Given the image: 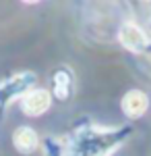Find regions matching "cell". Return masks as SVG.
Masks as SVG:
<instances>
[{
  "mask_svg": "<svg viewBox=\"0 0 151 156\" xmlns=\"http://www.w3.org/2000/svg\"><path fill=\"white\" fill-rule=\"evenodd\" d=\"M12 144H15V148L21 154H31V152L37 150V146H39V137H37L35 129L23 125V127L15 129V133H12Z\"/></svg>",
  "mask_w": 151,
  "mask_h": 156,
  "instance_id": "5",
  "label": "cell"
},
{
  "mask_svg": "<svg viewBox=\"0 0 151 156\" xmlns=\"http://www.w3.org/2000/svg\"><path fill=\"white\" fill-rule=\"evenodd\" d=\"M52 104V96L48 90H42V87H35L31 92H27L23 98H21V106H23V112L29 115V117H39L44 115Z\"/></svg>",
  "mask_w": 151,
  "mask_h": 156,
  "instance_id": "3",
  "label": "cell"
},
{
  "mask_svg": "<svg viewBox=\"0 0 151 156\" xmlns=\"http://www.w3.org/2000/svg\"><path fill=\"white\" fill-rule=\"evenodd\" d=\"M72 92V73L69 69H58L54 73V94L58 100H66Z\"/></svg>",
  "mask_w": 151,
  "mask_h": 156,
  "instance_id": "6",
  "label": "cell"
},
{
  "mask_svg": "<svg viewBox=\"0 0 151 156\" xmlns=\"http://www.w3.org/2000/svg\"><path fill=\"white\" fill-rule=\"evenodd\" d=\"M118 42L130 52H143L147 48V36L137 23H122L118 29Z\"/></svg>",
  "mask_w": 151,
  "mask_h": 156,
  "instance_id": "2",
  "label": "cell"
},
{
  "mask_svg": "<svg viewBox=\"0 0 151 156\" xmlns=\"http://www.w3.org/2000/svg\"><path fill=\"white\" fill-rule=\"evenodd\" d=\"M122 112L126 115L128 119H139L147 112V106H149V98L145 92L141 90H130L122 96Z\"/></svg>",
  "mask_w": 151,
  "mask_h": 156,
  "instance_id": "4",
  "label": "cell"
},
{
  "mask_svg": "<svg viewBox=\"0 0 151 156\" xmlns=\"http://www.w3.org/2000/svg\"><path fill=\"white\" fill-rule=\"evenodd\" d=\"M35 73H17V75H11L8 79L0 81V110L11 104L12 100L17 98H23L27 92H31V85L35 83Z\"/></svg>",
  "mask_w": 151,
  "mask_h": 156,
  "instance_id": "1",
  "label": "cell"
}]
</instances>
